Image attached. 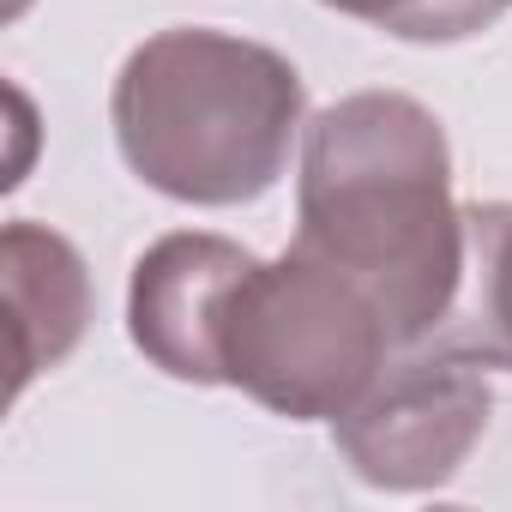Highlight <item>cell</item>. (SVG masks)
Segmentation results:
<instances>
[{"label": "cell", "mask_w": 512, "mask_h": 512, "mask_svg": "<svg viewBox=\"0 0 512 512\" xmlns=\"http://www.w3.org/2000/svg\"><path fill=\"white\" fill-rule=\"evenodd\" d=\"M296 247L344 272L392 344H428L464 284V211L434 109L404 91H356L308 121Z\"/></svg>", "instance_id": "1"}, {"label": "cell", "mask_w": 512, "mask_h": 512, "mask_svg": "<svg viewBox=\"0 0 512 512\" xmlns=\"http://www.w3.org/2000/svg\"><path fill=\"white\" fill-rule=\"evenodd\" d=\"M0 284H7V344H13L7 398H19L43 368L79 350L91 326V278L67 235L19 217L0 235Z\"/></svg>", "instance_id": "6"}, {"label": "cell", "mask_w": 512, "mask_h": 512, "mask_svg": "<svg viewBox=\"0 0 512 512\" xmlns=\"http://www.w3.org/2000/svg\"><path fill=\"white\" fill-rule=\"evenodd\" d=\"M500 7H512V0H500Z\"/></svg>", "instance_id": "9"}, {"label": "cell", "mask_w": 512, "mask_h": 512, "mask_svg": "<svg viewBox=\"0 0 512 512\" xmlns=\"http://www.w3.org/2000/svg\"><path fill=\"white\" fill-rule=\"evenodd\" d=\"M253 253L229 235L181 229L139 253L127 284V332L151 368L187 386H223L217 338L235 284L247 278Z\"/></svg>", "instance_id": "5"}, {"label": "cell", "mask_w": 512, "mask_h": 512, "mask_svg": "<svg viewBox=\"0 0 512 512\" xmlns=\"http://www.w3.org/2000/svg\"><path fill=\"white\" fill-rule=\"evenodd\" d=\"M488 410L494 398L482 362L446 344L434 350L410 344V356L386 362L374 386L332 422V440L368 488L428 494L464 470V458L488 434Z\"/></svg>", "instance_id": "4"}, {"label": "cell", "mask_w": 512, "mask_h": 512, "mask_svg": "<svg viewBox=\"0 0 512 512\" xmlns=\"http://www.w3.org/2000/svg\"><path fill=\"white\" fill-rule=\"evenodd\" d=\"M320 7L392 31L404 43H464L506 13L500 0H320Z\"/></svg>", "instance_id": "8"}, {"label": "cell", "mask_w": 512, "mask_h": 512, "mask_svg": "<svg viewBox=\"0 0 512 512\" xmlns=\"http://www.w3.org/2000/svg\"><path fill=\"white\" fill-rule=\"evenodd\" d=\"M302 115V73L278 49L199 25L145 37L109 97L127 169L181 205L260 199L284 175Z\"/></svg>", "instance_id": "2"}, {"label": "cell", "mask_w": 512, "mask_h": 512, "mask_svg": "<svg viewBox=\"0 0 512 512\" xmlns=\"http://www.w3.org/2000/svg\"><path fill=\"white\" fill-rule=\"evenodd\" d=\"M386 350L398 344L380 308L296 241L272 266H247L217 338L223 386L290 422H338L374 386Z\"/></svg>", "instance_id": "3"}, {"label": "cell", "mask_w": 512, "mask_h": 512, "mask_svg": "<svg viewBox=\"0 0 512 512\" xmlns=\"http://www.w3.org/2000/svg\"><path fill=\"white\" fill-rule=\"evenodd\" d=\"M434 344L512 374V199L464 211V284Z\"/></svg>", "instance_id": "7"}]
</instances>
